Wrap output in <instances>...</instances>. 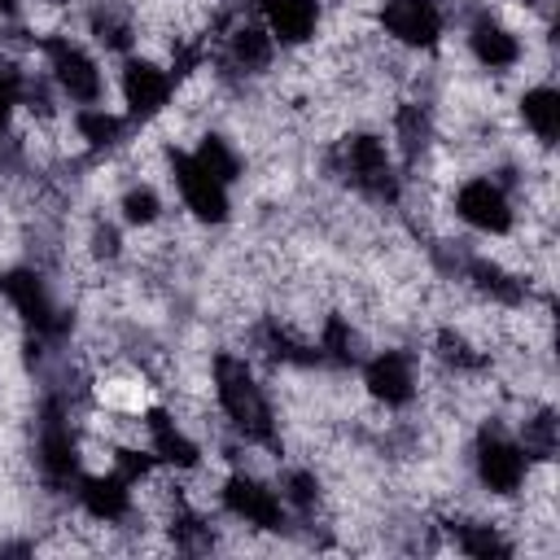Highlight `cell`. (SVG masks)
I'll return each mask as SVG.
<instances>
[{
	"instance_id": "1",
	"label": "cell",
	"mask_w": 560,
	"mask_h": 560,
	"mask_svg": "<svg viewBox=\"0 0 560 560\" xmlns=\"http://www.w3.org/2000/svg\"><path fill=\"white\" fill-rule=\"evenodd\" d=\"M529 477V455L521 451L512 429L486 424L472 442V481L477 490H486L490 499H516L521 486Z\"/></svg>"
},
{
	"instance_id": "2",
	"label": "cell",
	"mask_w": 560,
	"mask_h": 560,
	"mask_svg": "<svg viewBox=\"0 0 560 560\" xmlns=\"http://www.w3.org/2000/svg\"><path fill=\"white\" fill-rule=\"evenodd\" d=\"M166 171H171L179 210H184L192 223H201V228L228 223V214H232V188H228L223 179H214L188 149H171Z\"/></svg>"
},
{
	"instance_id": "3",
	"label": "cell",
	"mask_w": 560,
	"mask_h": 560,
	"mask_svg": "<svg viewBox=\"0 0 560 560\" xmlns=\"http://www.w3.org/2000/svg\"><path fill=\"white\" fill-rule=\"evenodd\" d=\"M451 214L468 232L481 236H508L516 228V197L494 175H464L451 192Z\"/></svg>"
},
{
	"instance_id": "4",
	"label": "cell",
	"mask_w": 560,
	"mask_h": 560,
	"mask_svg": "<svg viewBox=\"0 0 560 560\" xmlns=\"http://www.w3.org/2000/svg\"><path fill=\"white\" fill-rule=\"evenodd\" d=\"M372 22L389 44L411 52H438L446 39V18L438 0H381Z\"/></svg>"
},
{
	"instance_id": "5",
	"label": "cell",
	"mask_w": 560,
	"mask_h": 560,
	"mask_svg": "<svg viewBox=\"0 0 560 560\" xmlns=\"http://www.w3.org/2000/svg\"><path fill=\"white\" fill-rule=\"evenodd\" d=\"M363 394L385 411L411 407L420 398V359L411 350L381 346L376 354L363 359Z\"/></svg>"
},
{
	"instance_id": "6",
	"label": "cell",
	"mask_w": 560,
	"mask_h": 560,
	"mask_svg": "<svg viewBox=\"0 0 560 560\" xmlns=\"http://www.w3.org/2000/svg\"><path fill=\"white\" fill-rule=\"evenodd\" d=\"M118 101L127 105V118L144 127L158 114H166V105L175 101V79H171V70L162 61L127 52L122 70H118Z\"/></svg>"
},
{
	"instance_id": "7",
	"label": "cell",
	"mask_w": 560,
	"mask_h": 560,
	"mask_svg": "<svg viewBox=\"0 0 560 560\" xmlns=\"http://www.w3.org/2000/svg\"><path fill=\"white\" fill-rule=\"evenodd\" d=\"M464 52H468V61H472L477 70H486V74H508V70H516V66L525 61L521 35H516L512 26H503V22H499L494 13H486V9L468 22Z\"/></svg>"
},
{
	"instance_id": "8",
	"label": "cell",
	"mask_w": 560,
	"mask_h": 560,
	"mask_svg": "<svg viewBox=\"0 0 560 560\" xmlns=\"http://www.w3.org/2000/svg\"><path fill=\"white\" fill-rule=\"evenodd\" d=\"M254 13L280 48H306L319 39V26H324L319 0H258Z\"/></svg>"
},
{
	"instance_id": "9",
	"label": "cell",
	"mask_w": 560,
	"mask_h": 560,
	"mask_svg": "<svg viewBox=\"0 0 560 560\" xmlns=\"http://www.w3.org/2000/svg\"><path fill=\"white\" fill-rule=\"evenodd\" d=\"M516 114H521L525 131H529L542 149L556 144V136H560V96H556L551 83H529V88L516 96Z\"/></svg>"
}]
</instances>
